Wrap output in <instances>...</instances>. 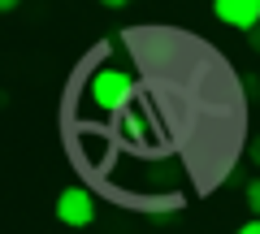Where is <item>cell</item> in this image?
I'll list each match as a JSON object with an SVG mask.
<instances>
[{"instance_id":"cell-1","label":"cell","mask_w":260,"mask_h":234,"mask_svg":"<svg viewBox=\"0 0 260 234\" xmlns=\"http://www.w3.org/2000/svg\"><path fill=\"white\" fill-rule=\"evenodd\" d=\"M87 91H91L95 109L117 113V109H126V104L135 100V78H130L126 70H117V65H100L91 74V83H87Z\"/></svg>"},{"instance_id":"cell-2","label":"cell","mask_w":260,"mask_h":234,"mask_svg":"<svg viewBox=\"0 0 260 234\" xmlns=\"http://www.w3.org/2000/svg\"><path fill=\"white\" fill-rule=\"evenodd\" d=\"M56 221L65 230H87L95 221V195L87 187H65L56 195Z\"/></svg>"},{"instance_id":"cell-3","label":"cell","mask_w":260,"mask_h":234,"mask_svg":"<svg viewBox=\"0 0 260 234\" xmlns=\"http://www.w3.org/2000/svg\"><path fill=\"white\" fill-rule=\"evenodd\" d=\"M213 13H217V22L243 30V35L251 26H260V0H213Z\"/></svg>"},{"instance_id":"cell-4","label":"cell","mask_w":260,"mask_h":234,"mask_svg":"<svg viewBox=\"0 0 260 234\" xmlns=\"http://www.w3.org/2000/svg\"><path fill=\"white\" fill-rule=\"evenodd\" d=\"M178 213H182V195H165V199H152V204H148V217L156 225H169Z\"/></svg>"},{"instance_id":"cell-5","label":"cell","mask_w":260,"mask_h":234,"mask_svg":"<svg viewBox=\"0 0 260 234\" xmlns=\"http://www.w3.org/2000/svg\"><path fill=\"white\" fill-rule=\"evenodd\" d=\"M148 182H152V187H174V182H178V165H174V160H156V165L148 169Z\"/></svg>"},{"instance_id":"cell-6","label":"cell","mask_w":260,"mask_h":234,"mask_svg":"<svg viewBox=\"0 0 260 234\" xmlns=\"http://www.w3.org/2000/svg\"><path fill=\"white\" fill-rule=\"evenodd\" d=\"M243 199H247V208H251V217H260V178H251L247 187H243Z\"/></svg>"},{"instance_id":"cell-7","label":"cell","mask_w":260,"mask_h":234,"mask_svg":"<svg viewBox=\"0 0 260 234\" xmlns=\"http://www.w3.org/2000/svg\"><path fill=\"white\" fill-rule=\"evenodd\" d=\"M243 87H247V95L256 100V95H260V74H243Z\"/></svg>"},{"instance_id":"cell-8","label":"cell","mask_w":260,"mask_h":234,"mask_svg":"<svg viewBox=\"0 0 260 234\" xmlns=\"http://www.w3.org/2000/svg\"><path fill=\"white\" fill-rule=\"evenodd\" d=\"M247 160L260 169V135H251V143H247Z\"/></svg>"},{"instance_id":"cell-9","label":"cell","mask_w":260,"mask_h":234,"mask_svg":"<svg viewBox=\"0 0 260 234\" xmlns=\"http://www.w3.org/2000/svg\"><path fill=\"white\" fill-rule=\"evenodd\" d=\"M247 52H251V56H260V26H251V30H247Z\"/></svg>"},{"instance_id":"cell-10","label":"cell","mask_w":260,"mask_h":234,"mask_svg":"<svg viewBox=\"0 0 260 234\" xmlns=\"http://www.w3.org/2000/svg\"><path fill=\"white\" fill-rule=\"evenodd\" d=\"M234 234H260V217H251V221H243V225H239Z\"/></svg>"},{"instance_id":"cell-11","label":"cell","mask_w":260,"mask_h":234,"mask_svg":"<svg viewBox=\"0 0 260 234\" xmlns=\"http://www.w3.org/2000/svg\"><path fill=\"white\" fill-rule=\"evenodd\" d=\"M100 5H104V9H126L130 0H100Z\"/></svg>"},{"instance_id":"cell-12","label":"cell","mask_w":260,"mask_h":234,"mask_svg":"<svg viewBox=\"0 0 260 234\" xmlns=\"http://www.w3.org/2000/svg\"><path fill=\"white\" fill-rule=\"evenodd\" d=\"M18 5H22V0H0V13H13Z\"/></svg>"}]
</instances>
